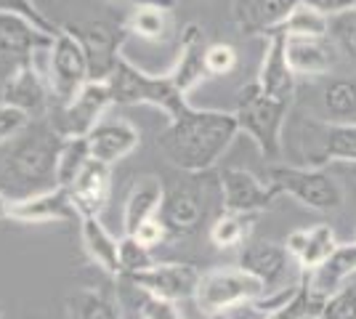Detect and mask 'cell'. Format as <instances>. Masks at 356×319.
<instances>
[{"instance_id": "cell-8", "label": "cell", "mask_w": 356, "mask_h": 319, "mask_svg": "<svg viewBox=\"0 0 356 319\" xmlns=\"http://www.w3.org/2000/svg\"><path fill=\"white\" fill-rule=\"evenodd\" d=\"M261 295H266L264 285L245 269L232 266V269H213L202 274L194 304L200 306L202 314H229Z\"/></svg>"}, {"instance_id": "cell-25", "label": "cell", "mask_w": 356, "mask_h": 319, "mask_svg": "<svg viewBox=\"0 0 356 319\" xmlns=\"http://www.w3.org/2000/svg\"><path fill=\"white\" fill-rule=\"evenodd\" d=\"M284 54L296 75H325L338 61L330 38H284Z\"/></svg>"}, {"instance_id": "cell-22", "label": "cell", "mask_w": 356, "mask_h": 319, "mask_svg": "<svg viewBox=\"0 0 356 319\" xmlns=\"http://www.w3.org/2000/svg\"><path fill=\"white\" fill-rule=\"evenodd\" d=\"M296 72L287 61L284 54V38L282 35H271L266 38V54L261 61V69H258V88L271 96V99H280L293 104V96H296Z\"/></svg>"}, {"instance_id": "cell-18", "label": "cell", "mask_w": 356, "mask_h": 319, "mask_svg": "<svg viewBox=\"0 0 356 319\" xmlns=\"http://www.w3.org/2000/svg\"><path fill=\"white\" fill-rule=\"evenodd\" d=\"M138 144H141V131L131 120H122V117H112V120L104 117L88 133L90 157L109 167L136 152Z\"/></svg>"}, {"instance_id": "cell-31", "label": "cell", "mask_w": 356, "mask_h": 319, "mask_svg": "<svg viewBox=\"0 0 356 319\" xmlns=\"http://www.w3.org/2000/svg\"><path fill=\"white\" fill-rule=\"evenodd\" d=\"M325 295L314 293L312 285L300 277L296 290L290 293V298L280 309H274L266 319H319L322 317V309H325Z\"/></svg>"}, {"instance_id": "cell-4", "label": "cell", "mask_w": 356, "mask_h": 319, "mask_svg": "<svg viewBox=\"0 0 356 319\" xmlns=\"http://www.w3.org/2000/svg\"><path fill=\"white\" fill-rule=\"evenodd\" d=\"M287 101L271 99L258 88V83L252 80L250 85L239 88L237 117L239 133L252 138V144L258 147V152L264 154V160H280L282 157V128L287 117Z\"/></svg>"}, {"instance_id": "cell-17", "label": "cell", "mask_w": 356, "mask_h": 319, "mask_svg": "<svg viewBox=\"0 0 356 319\" xmlns=\"http://www.w3.org/2000/svg\"><path fill=\"white\" fill-rule=\"evenodd\" d=\"M290 263H293V256L280 243H252L239 256V269H245L250 277H255L264 285L266 295L284 290Z\"/></svg>"}, {"instance_id": "cell-16", "label": "cell", "mask_w": 356, "mask_h": 319, "mask_svg": "<svg viewBox=\"0 0 356 319\" xmlns=\"http://www.w3.org/2000/svg\"><path fill=\"white\" fill-rule=\"evenodd\" d=\"M54 43L51 35L32 27L30 22L11 14H0V64H11V69L22 61L35 59V54H45Z\"/></svg>"}, {"instance_id": "cell-28", "label": "cell", "mask_w": 356, "mask_h": 319, "mask_svg": "<svg viewBox=\"0 0 356 319\" xmlns=\"http://www.w3.org/2000/svg\"><path fill=\"white\" fill-rule=\"evenodd\" d=\"M122 30L128 32V38L136 35L149 43H168L176 32V16L168 6H138L128 11Z\"/></svg>"}, {"instance_id": "cell-34", "label": "cell", "mask_w": 356, "mask_h": 319, "mask_svg": "<svg viewBox=\"0 0 356 319\" xmlns=\"http://www.w3.org/2000/svg\"><path fill=\"white\" fill-rule=\"evenodd\" d=\"M327 32H330V19L300 3L296 11L287 16V22L280 27L277 35H282V38H327Z\"/></svg>"}, {"instance_id": "cell-5", "label": "cell", "mask_w": 356, "mask_h": 319, "mask_svg": "<svg viewBox=\"0 0 356 319\" xmlns=\"http://www.w3.org/2000/svg\"><path fill=\"white\" fill-rule=\"evenodd\" d=\"M268 183L280 189V195L298 199L300 205L319 213L338 211L343 205V189L322 167H296V165H271Z\"/></svg>"}, {"instance_id": "cell-7", "label": "cell", "mask_w": 356, "mask_h": 319, "mask_svg": "<svg viewBox=\"0 0 356 319\" xmlns=\"http://www.w3.org/2000/svg\"><path fill=\"white\" fill-rule=\"evenodd\" d=\"M115 106L106 80H88L70 101L56 104L48 120L61 138H88V133L104 120L106 109Z\"/></svg>"}, {"instance_id": "cell-44", "label": "cell", "mask_w": 356, "mask_h": 319, "mask_svg": "<svg viewBox=\"0 0 356 319\" xmlns=\"http://www.w3.org/2000/svg\"><path fill=\"white\" fill-rule=\"evenodd\" d=\"M109 3H125L131 8H138V6H168V8H173L176 6V0H109Z\"/></svg>"}, {"instance_id": "cell-35", "label": "cell", "mask_w": 356, "mask_h": 319, "mask_svg": "<svg viewBox=\"0 0 356 319\" xmlns=\"http://www.w3.org/2000/svg\"><path fill=\"white\" fill-rule=\"evenodd\" d=\"M149 266H154L152 250L144 247V245L138 243L136 237H131V234H122V237H120V277L128 279V277H134V274L147 272Z\"/></svg>"}, {"instance_id": "cell-43", "label": "cell", "mask_w": 356, "mask_h": 319, "mask_svg": "<svg viewBox=\"0 0 356 319\" xmlns=\"http://www.w3.org/2000/svg\"><path fill=\"white\" fill-rule=\"evenodd\" d=\"M303 6H309L314 11H319L322 16L332 19V16H341L346 11H354V0H300Z\"/></svg>"}, {"instance_id": "cell-10", "label": "cell", "mask_w": 356, "mask_h": 319, "mask_svg": "<svg viewBox=\"0 0 356 319\" xmlns=\"http://www.w3.org/2000/svg\"><path fill=\"white\" fill-rule=\"evenodd\" d=\"M309 167L327 163H356V122H309L303 133Z\"/></svg>"}, {"instance_id": "cell-38", "label": "cell", "mask_w": 356, "mask_h": 319, "mask_svg": "<svg viewBox=\"0 0 356 319\" xmlns=\"http://www.w3.org/2000/svg\"><path fill=\"white\" fill-rule=\"evenodd\" d=\"M0 14L19 16V19L30 22L32 27H38L40 32L51 35V38H56V32L61 30V27H54V24L38 11V6H35L32 0H0Z\"/></svg>"}, {"instance_id": "cell-20", "label": "cell", "mask_w": 356, "mask_h": 319, "mask_svg": "<svg viewBox=\"0 0 356 319\" xmlns=\"http://www.w3.org/2000/svg\"><path fill=\"white\" fill-rule=\"evenodd\" d=\"M298 6L300 0H234V22L245 35L271 38Z\"/></svg>"}, {"instance_id": "cell-2", "label": "cell", "mask_w": 356, "mask_h": 319, "mask_svg": "<svg viewBox=\"0 0 356 319\" xmlns=\"http://www.w3.org/2000/svg\"><path fill=\"white\" fill-rule=\"evenodd\" d=\"M61 144L64 138L48 117L32 120L19 136L0 147V192L16 202L56 189Z\"/></svg>"}, {"instance_id": "cell-39", "label": "cell", "mask_w": 356, "mask_h": 319, "mask_svg": "<svg viewBox=\"0 0 356 319\" xmlns=\"http://www.w3.org/2000/svg\"><path fill=\"white\" fill-rule=\"evenodd\" d=\"M319 319H356V282L343 285L325 301Z\"/></svg>"}, {"instance_id": "cell-37", "label": "cell", "mask_w": 356, "mask_h": 319, "mask_svg": "<svg viewBox=\"0 0 356 319\" xmlns=\"http://www.w3.org/2000/svg\"><path fill=\"white\" fill-rule=\"evenodd\" d=\"M239 54L232 43H208L205 48V69L208 77H226L237 69Z\"/></svg>"}, {"instance_id": "cell-27", "label": "cell", "mask_w": 356, "mask_h": 319, "mask_svg": "<svg viewBox=\"0 0 356 319\" xmlns=\"http://www.w3.org/2000/svg\"><path fill=\"white\" fill-rule=\"evenodd\" d=\"M80 240L88 259L106 272L109 277H120V240L102 224L99 215L80 218Z\"/></svg>"}, {"instance_id": "cell-23", "label": "cell", "mask_w": 356, "mask_h": 319, "mask_svg": "<svg viewBox=\"0 0 356 319\" xmlns=\"http://www.w3.org/2000/svg\"><path fill=\"white\" fill-rule=\"evenodd\" d=\"M284 247L300 266V274H312L332 256V250L338 247V240H335V231L330 224H316V227L290 231L284 240Z\"/></svg>"}, {"instance_id": "cell-3", "label": "cell", "mask_w": 356, "mask_h": 319, "mask_svg": "<svg viewBox=\"0 0 356 319\" xmlns=\"http://www.w3.org/2000/svg\"><path fill=\"white\" fill-rule=\"evenodd\" d=\"M106 83H109V91H112V101L118 106H154V109H163L168 120L184 115L192 106L186 101V96L173 85L170 77L149 75L125 56H120L118 67L112 69V75L106 77Z\"/></svg>"}, {"instance_id": "cell-9", "label": "cell", "mask_w": 356, "mask_h": 319, "mask_svg": "<svg viewBox=\"0 0 356 319\" xmlns=\"http://www.w3.org/2000/svg\"><path fill=\"white\" fill-rule=\"evenodd\" d=\"M0 104L16 106L24 115H30L32 120L48 117L51 109L56 106V99H54L51 85H48L43 67H38L35 59L22 61L19 67H14L11 75L6 77V83H3Z\"/></svg>"}, {"instance_id": "cell-42", "label": "cell", "mask_w": 356, "mask_h": 319, "mask_svg": "<svg viewBox=\"0 0 356 319\" xmlns=\"http://www.w3.org/2000/svg\"><path fill=\"white\" fill-rule=\"evenodd\" d=\"M131 237H136L138 243L144 245V247H157V245H163L170 234H168V229H165V224L160 221V215L157 218H152V221H147L144 227H138V231L136 234H131Z\"/></svg>"}, {"instance_id": "cell-48", "label": "cell", "mask_w": 356, "mask_h": 319, "mask_svg": "<svg viewBox=\"0 0 356 319\" xmlns=\"http://www.w3.org/2000/svg\"><path fill=\"white\" fill-rule=\"evenodd\" d=\"M354 243H356V234H354Z\"/></svg>"}, {"instance_id": "cell-33", "label": "cell", "mask_w": 356, "mask_h": 319, "mask_svg": "<svg viewBox=\"0 0 356 319\" xmlns=\"http://www.w3.org/2000/svg\"><path fill=\"white\" fill-rule=\"evenodd\" d=\"M90 149H88V138H64L59 152V163H56V186L61 189H70L74 183V179L83 173V167L88 165Z\"/></svg>"}, {"instance_id": "cell-11", "label": "cell", "mask_w": 356, "mask_h": 319, "mask_svg": "<svg viewBox=\"0 0 356 319\" xmlns=\"http://www.w3.org/2000/svg\"><path fill=\"white\" fill-rule=\"evenodd\" d=\"M200 279H202V272L192 263H157V261H154V266H149L147 272L128 277V282L136 290L157 295V298L170 301V304L194 301Z\"/></svg>"}, {"instance_id": "cell-6", "label": "cell", "mask_w": 356, "mask_h": 319, "mask_svg": "<svg viewBox=\"0 0 356 319\" xmlns=\"http://www.w3.org/2000/svg\"><path fill=\"white\" fill-rule=\"evenodd\" d=\"M45 77L48 85L54 91L56 104L70 101L74 93L80 91L90 80V64L88 54L80 43V38L70 32L67 27H61L54 38L51 48L45 51Z\"/></svg>"}, {"instance_id": "cell-32", "label": "cell", "mask_w": 356, "mask_h": 319, "mask_svg": "<svg viewBox=\"0 0 356 319\" xmlns=\"http://www.w3.org/2000/svg\"><path fill=\"white\" fill-rule=\"evenodd\" d=\"M252 221L255 215H245V213H229L223 211L213 224H210V243L221 250H229V247H237L248 240L252 229Z\"/></svg>"}, {"instance_id": "cell-13", "label": "cell", "mask_w": 356, "mask_h": 319, "mask_svg": "<svg viewBox=\"0 0 356 319\" xmlns=\"http://www.w3.org/2000/svg\"><path fill=\"white\" fill-rule=\"evenodd\" d=\"M280 197V189L274 183L261 181L250 170L242 167H226L221 173V202L223 211L258 215L274 205Z\"/></svg>"}, {"instance_id": "cell-14", "label": "cell", "mask_w": 356, "mask_h": 319, "mask_svg": "<svg viewBox=\"0 0 356 319\" xmlns=\"http://www.w3.org/2000/svg\"><path fill=\"white\" fill-rule=\"evenodd\" d=\"M205 195L200 183H173L165 189L163 208H160V221L165 224L170 237H186L200 229L205 221Z\"/></svg>"}, {"instance_id": "cell-12", "label": "cell", "mask_w": 356, "mask_h": 319, "mask_svg": "<svg viewBox=\"0 0 356 319\" xmlns=\"http://www.w3.org/2000/svg\"><path fill=\"white\" fill-rule=\"evenodd\" d=\"M67 30L80 38L88 54L90 80H106L112 75V69L118 67L122 56V46L128 40V32L122 30V24L115 27L109 22H77V24H67Z\"/></svg>"}, {"instance_id": "cell-46", "label": "cell", "mask_w": 356, "mask_h": 319, "mask_svg": "<svg viewBox=\"0 0 356 319\" xmlns=\"http://www.w3.org/2000/svg\"><path fill=\"white\" fill-rule=\"evenodd\" d=\"M205 319H229V314H205Z\"/></svg>"}, {"instance_id": "cell-36", "label": "cell", "mask_w": 356, "mask_h": 319, "mask_svg": "<svg viewBox=\"0 0 356 319\" xmlns=\"http://www.w3.org/2000/svg\"><path fill=\"white\" fill-rule=\"evenodd\" d=\"M327 38L332 40V46L338 48V54H343L346 59L356 61V11H346L341 16H332Z\"/></svg>"}, {"instance_id": "cell-1", "label": "cell", "mask_w": 356, "mask_h": 319, "mask_svg": "<svg viewBox=\"0 0 356 319\" xmlns=\"http://www.w3.org/2000/svg\"><path fill=\"white\" fill-rule=\"evenodd\" d=\"M237 133L234 112L189 106L184 115L168 120V128L157 136V147L176 167L197 176L221 160Z\"/></svg>"}, {"instance_id": "cell-29", "label": "cell", "mask_w": 356, "mask_h": 319, "mask_svg": "<svg viewBox=\"0 0 356 319\" xmlns=\"http://www.w3.org/2000/svg\"><path fill=\"white\" fill-rule=\"evenodd\" d=\"M70 314L72 319H122V309L104 290L83 288L70 298Z\"/></svg>"}, {"instance_id": "cell-19", "label": "cell", "mask_w": 356, "mask_h": 319, "mask_svg": "<svg viewBox=\"0 0 356 319\" xmlns=\"http://www.w3.org/2000/svg\"><path fill=\"white\" fill-rule=\"evenodd\" d=\"M8 221L16 224H64V221H80V215L74 211L72 199L67 189H48L40 195H32L27 199H16L11 202Z\"/></svg>"}, {"instance_id": "cell-15", "label": "cell", "mask_w": 356, "mask_h": 319, "mask_svg": "<svg viewBox=\"0 0 356 319\" xmlns=\"http://www.w3.org/2000/svg\"><path fill=\"white\" fill-rule=\"evenodd\" d=\"M205 32L200 24H186L181 30V38H178V51H176V59L170 64V69L165 75L173 80L178 91L184 96L189 93L208 77V69H205Z\"/></svg>"}, {"instance_id": "cell-21", "label": "cell", "mask_w": 356, "mask_h": 319, "mask_svg": "<svg viewBox=\"0 0 356 319\" xmlns=\"http://www.w3.org/2000/svg\"><path fill=\"white\" fill-rule=\"evenodd\" d=\"M67 192L80 218H90V215L102 218L109 195H112V167L90 160Z\"/></svg>"}, {"instance_id": "cell-30", "label": "cell", "mask_w": 356, "mask_h": 319, "mask_svg": "<svg viewBox=\"0 0 356 319\" xmlns=\"http://www.w3.org/2000/svg\"><path fill=\"white\" fill-rule=\"evenodd\" d=\"M322 101L330 122H356V80L354 77L330 80L322 93Z\"/></svg>"}, {"instance_id": "cell-24", "label": "cell", "mask_w": 356, "mask_h": 319, "mask_svg": "<svg viewBox=\"0 0 356 319\" xmlns=\"http://www.w3.org/2000/svg\"><path fill=\"white\" fill-rule=\"evenodd\" d=\"M165 199V186L157 176H138L134 179L125 205H122V234H136L138 227L160 215Z\"/></svg>"}, {"instance_id": "cell-40", "label": "cell", "mask_w": 356, "mask_h": 319, "mask_svg": "<svg viewBox=\"0 0 356 319\" xmlns=\"http://www.w3.org/2000/svg\"><path fill=\"white\" fill-rule=\"evenodd\" d=\"M32 122L30 115H24L22 109L8 104H0V147L8 144L11 138H16L27 125Z\"/></svg>"}, {"instance_id": "cell-47", "label": "cell", "mask_w": 356, "mask_h": 319, "mask_svg": "<svg viewBox=\"0 0 356 319\" xmlns=\"http://www.w3.org/2000/svg\"><path fill=\"white\" fill-rule=\"evenodd\" d=\"M354 11H356V0H354Z\"/></svg>"}, {"instance_id": "cell-26", "label": "cell", "mask_w": 356, "mask_h": 319, "mask_svg": "<svg viewBox=\"0 0 356 319\" xmlns=\"http://www.w3.org/2000/svg\"><path fill=\"white\" fill-rule=\"evenodd\" d=\"M354 274H356V243H343V245L338 243V247L332 250V256L319 269H314L312 274H303V279L312 285L314 293L330 298L343 285H348Z\"/></svg>"}, {"instance_id": "cell-45", "label": "cell", "mask_w": 356, "mask_h": 319, "mask_svg": "<svg viewBox=\"0 0 356 319\" xmlns=\"http://www.w3.org/2000/svg\"><path fill=\"white\" fill-rule=\"evenodd\" d=\"M8 211H11V199L0 192V221H8Z\"/></svg>"}, {"instance_id": "cell-41", "label": "cell", "mask_w": 356, "mask_h": 319, "mask_svg": "<svg viewBox=\"0 0 356 319\" xmlns=\"http://www.w3.org/2000/svg\"><path fill=\"white\" fill-rule=\"evenodd\" d=\"M138 295H141V304H138V314H141V319H184L181 317V311H178V304L163 301V298L149 295V293H141V290H138Z\"/></svg>"}]
</instances>
